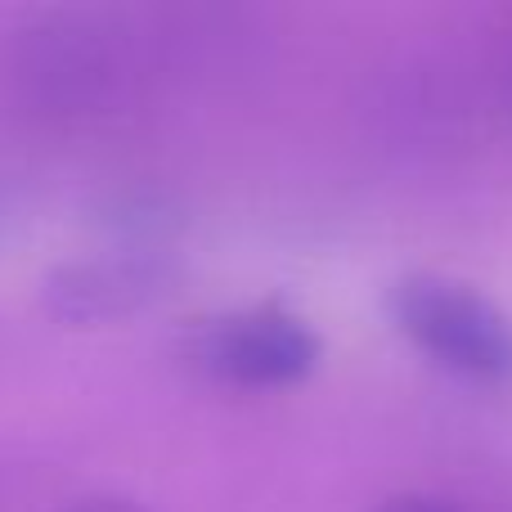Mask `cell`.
Segmentation results:
<instances>
[{
    "label": "cell",
    "instance_id": "1",
    "mask_svg": "<svg viewBox=\"0 0 512 512\" xmlns=\"http://www.w3.org/2000/svg\"><path fill=\"white\" fill-rule=\"evenodd\" d=\"M387 315L427 360L481 387L512 382V315L450 274L414 270L387 288Z\"/></svg>",
    "mask_w": 512,
    "mask_h": 512
},
{
    "label": "cell",
    "instance_id": "2",
    "mask_svg": "<svg viewBox=\"0 0 512 512\" xmlns=\"http://www.w3.org/2000/svg\"><path fill=\"white\" fill-rule=\"evenodd\" d=\"M189 360L207 378L243 391H279L319 369V333L279 301L225 310L194 324L185 342Z\"/></svg>",
    "mask_w": 512,
    "mask_h": 512
},
{
    "label": "cell",
    "instance_id": "3",
    "mask_svg": "<svg viewBox=\"0 0 512 512\" xmlns=\"http://www.w3.org/2000/svg\"><path fill=\"white\" fill-rule=\"evenodd\" d=\"M180 283V261L162 248H113L63 261L45 274L41 306L59 324H113L158 306Z\"/></svg>",
    "mask_w": 512,
    "mask_h": 512
},
{
    "label": "cell",
    "instance_id": "4",
    "mask_svg": "<svg viewBox=\"0 0 512 512\" xmlns=\"http://www.w3.org/2000/svg\"><path fill=\"white\" fill-rule=\"evenodd\" d=\"M373 512H463V508H454L450 499H441V495H391L387 504H378Z\"/></svg>",
    "mask_w": 512,
    "mask_h": 512
},
{
    "label": "cell",
    "instance_id": "5",
    "mask_svg": "<svg viewBox=\"0 0 512 512\" xmlns=\"http://www.w3.org/2000/svg\"><path fill=\"white\" fill-rule=\"evenodd\" d=\"M59 512H144L131 499H113V495H95V499H77V504L59 508Z\"/></svg>",
    "mask_w": 512,
    "mask_h": 512
}]
</instances>
